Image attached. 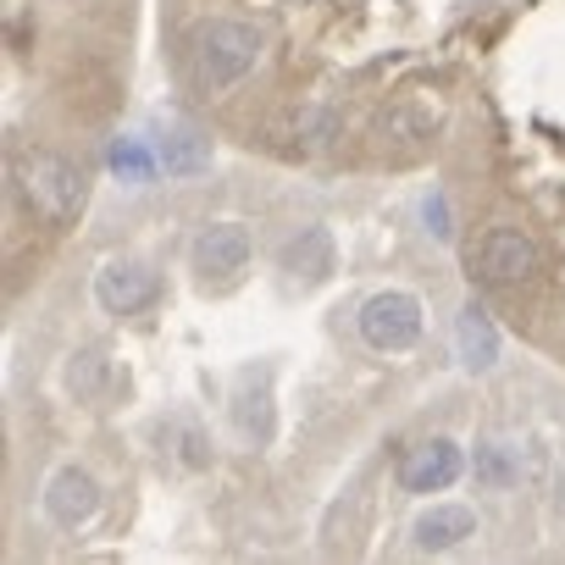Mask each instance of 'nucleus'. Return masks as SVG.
<instances>
[{"label":"nucleus","instance_id":"obj_11","mask_svg":"<svg viewBox=\"0 0 565 565\" xmlns=\"http://www.w3.org/2000/svg\"><path fill=\"white\" fill-rule=\"evenodd\" d=\"M282 271L295 282H322L333 271V233L328 227H306L300 238L282 244Z\"/></svg>","mask_w":565,"mask_h":565},{"label":"nucleus","instance_id":"obj_15","mask_svg":"<svg viewBox=\"0 0 565 565\" xmlns=\"http://www.w3.org/2000/svg\"><path fill=\"white\" fill-rule=\"evenodd\" d=\"M156 167H161V156H150V150H145V139H117V145H111V172H117L122 183H134V189H139V183H150V178H156Z\"/></svg>","mask_w":565,"mask_h":565},{"label":"nucleus","instance_id":"obj_1","mask_svg":"<svg viewBox=\"0 0 565 565\" xmlns=\"http://www.w3.org/2000/svg\"><path fill=\"white\" fill-rule=\"evenodd\" d=\"M260 51H266V40H260L255 23L216 18V23L194 29V40H189V78H194L200 95H227L238 78L255 73Z\"/></svg>","mask_w":565,"mask_h":565},{"label":"nucleus","instance_id":"obj_10","mask_svg":"<svg viewBox=\"0 0 565 565\" xmlns=\"http://www.w3.org/2000/svg\"><path fill=\"white\" fill-rule=\"evenodd\" d=\"M411 537H416V548H422V554L460 548L466 537H477V510H466V504H433V510H422V515H416Z\"/></svg>","mask_w":565,"mask_h":565},{"label":"nucleus","instance_id":"obj_2","mask_svg":"<svg viewBox=\"0 0 565 565\" xmlns=\"http://www.w3.org/2000/svg\"><path fill=\"white\" fill-rule=\"evenodd\" d=\"M12 183H18V194L29 200V211L45 216V222H56V227H67V222L84 211V172H78L67 156H56V150H29V156H18V161H12Z\"/></svg>","mask_w":565,"mask_h":565},{"label":"nucleus","instance_id":"obj_5","mask_svg":"<svg viewBox=\"0 0 565 565\" xmlns=\"http://www.w3.org/2000/svg\"><path fill=\"white\" fill-rule=\"evenodd\" d=\"M537 271V244L521 227H493L477 249V277L493 282V289H521V282Z\"/></svg>","mask_w":565,"mask_h":565},{"label":"nucleus","instance_id":"obj_16","mask_svg":"<svg viewBox=\"0 0 565 565\" xmlns=\"http://www.w3.org/2000/svg\"><path fill=\"white\" fill-rule=\"evenodd\" d=\"M67 383L78 399H100L106 394V350H78L67 366Z\"/></svg>","mask_w":565,"mask_h":565},{"label":"nucleus","instance_id":"obj_7","mask_svg":"<svg viewBox=\"0 0 565 565\" xmlns=\"http://www.w3.org/2000/svg\"><path fill=\"white\" fill-rule=\"evenodd\" d=\"M45 515H51V526H62V532H84V526L100 515V482H95L84 466H62V471L45 482Z\"/></svg>","mask_w":565,"mask_h":565},{"label":"nucleus","instance_id":"obj_12","mask_svg":"<svg viewBox=\"0 0 565 565\" xmlns=\"http://www.w3.org/2000/svg\"><path fill=\"white\" fill-rule=\"evenodd\" d=\"M156 156H161V172L167 178H200V172H211V139H200L194 128H167L156 139Z\"/></svg>","mask_w":565,"mask_h":565},{"label":"nucleus","instance_id":"obj_9","mask_svg":"<svg viewBox=\"0 0 565 565\" xmlns=\"http://www.w3.org/2000/svg\"><path fill=\"white\" fill-rule=\"evenodd\" d=\"M249 266V233L238 222H211L194 238V271L200 277H238Z\"/></svg>","mask_w":565,"mask_h":565},{"label":"nucleus","instance_id":"obj_8","mask_svg":"<svg viewBox=\"0 0 565 565\" xmlns=\"http://www.w3.org/2000/svg\"><path fill=\"white\" fill-rule=\"evenodd\" d=\"M233 427L249 444H271L277 416H271V372L266 366L238 372V383H233Z\"/></svg>","mask_w":565,"mask_h":565},{"label":"nucleus","instance_id":"obj_6","mask_svg":"<svg viewBox=\"0 0 565 565\" xmlns=\"http://www.w3.org/2000/svg\"><path fill=\"white\" fill-rule=\"evenodd\" d=\"M156 271L139 266V260H106L95 271V306L106 317H139L145 306H156Z\"/></svg>","mask_w":565,"mask_h":565},{"label":"nucleus","instance_id":"obj_17","mask_svg":"<svg viewBox=\"0 0 565 565\" xmlns=\"http://www.w3.org/2000/svg\"><path fill=\"white\" fill-rule=\"evenodd\" d=\"M427 222H433V227H427L433 238H449V233H455V227H449V205H444V194H427Z\"/></svg>","mask_w":565,"mask_h":565},{"label":"nucleus","instance_id":"obj_4","mask_svg":"<svg viewBox=\"0 0 565 565\" xmlns=\"http://www.w3.org/2000/svg\"><path fill=\"white\" fill-rule=\"evenodd\" d=\"M460 471H466V455H460L455 438H422V444L405 449V460H399V488L416 493V499H427V493L455 488Z\"/></svg>","mask_w":565,"mask_h":565},{"label":"nucleus","instance_id":"obj_3","mask_svg":"<svg viewBox=\"0 0 565 565\" xmlns=\"http://www.w3.org/2000/svg\"><path fill=\"white\" fill-rule=\"evenodd\" d=\"M355 328H361L366 350H377V355H405V350L422 339V300L405 295V289H383V295H372V300L361 306Z\"/></svg>","mask_w":565,"mask_h":565},{"label":"nucleus","instance_id":"obj_14","mask_svg":"<svg viewBox=\"0 0 565 565\" xmlns=\"http://www.w3.org/2000/svg\"><path fill=\"white\" fill-rule=\"evenodd\" d=\"M471 477H477L482 488H493V493L515 488V482H521V449L504 444V438H482L477 455H471Z\"/></svg>","mask_w":565,"mask_h":565},{"label":"nucleus","instance_id":"obj_13","mask_svg":"<svg viewBox=\"0 0 565 565\" xmlns=\"http://www.w3.org/2000/svg\"><path fill=\"white\" fill-rule=\"evenodd\" d=\"M455 344H460V361L471 366V372H488L493 361H499V333H493V322H488V311L471 300V306H460V317H455Z\"/></svg>","mask_w":565,"mask_h":565}]
</instances>
